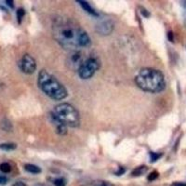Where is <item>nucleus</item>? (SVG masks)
<instances>
[{"label":"nucleus","instance_id":"f257e3e1","mask_svg":"<svg viewBox=\"0 0 186 186\" xmlns=\"http://www.w3.org/2000/svg\"><path fill=\"white\" fill-rule=\"evenodd\" d=\"M54 38L66 49L87 48L91 41L87 33L70 19L58 17L52 26Z\"/></svg>","mask_w":186,"mask_h":186},{"label":"nucleus","instance_id":"f03ea898","mask_svg":"<svg viewBox=\"0 0 186 186\" xmlns=\"http://www.w3.org/2000/svg\"><path fill=\"white\" fill-rule=\"evenodd\" d=\"M137 86L144 91L158 93L165 89L166 80L162 72L154 68H144L135 78Z\"/></svg>","mask_w":186,"mask_h":186},{"label":"nucleus","instance_id":"7ed1b4c3","mask_svg":"<svg viewBox=\"0 0 186 186\" xmlns=\"http://www.w3.org/2000/svg\"><path fill=\"white\" fill-rule=\"evenodd\" d=\"M39 88L46 96L55 101H62L68 95L67 89L51 74L45 70L40 71L37 79Z\"/></svg>","mask_w":186,"mask_h":186},{"label":"nucleus","instance_id":"20e7f679","mask_svg":"<svg viewBox=\"0 0 186 186\" xmlns=\"http://www.w3.org/2000/svg\"><path fill=\"white\" fill-rule=\"evenodd\" d=\"M51 117L59 120L67 127H77L80 125V116L77 110L69 103H61L54 107Z\"/></svg>","mask_w":186,"mask_h":186},{"label":"nucleus","instance_id":"39448f33","mask_svg":"<svg viewBox=\"0 0 186 186\" xmlns=\"http://www.w3.org/2000/svg\"><path fill=\"white\" fill-rule=\"evenodd\" d=\"M100 68L99 61L94 57H87V60L83 63V64L78 69V75L82 79H89Z\"/></svg>","mask_w":186,"mask_h":186},{"label":"nucleus","instance_id":"423d86ee","mask_svg":"<svg viewBox=\"0 0 186 186\" xmlns=\"http://www.w3.org/2000/svg\"><path fill=\"white\" fill-rule=\"evenodd\" d=\"M87 57H86V54L79 50H73L72 52H70V54L67 57V66L72 69V70H76L78 71V69L80 68V66L83 64V63L87 60Z\"/></svg>","mask_w":186,"mask_h":186},{"label":"nucleus","instance_id":"0eeeda50","mask_svg":"<svg viewBox=\"0 0 186 186\" xmlns=\"http://www.w3.org/2000/svg\"><path fill=\"white\" fill-rule=\"evenodd\" d=\"M20 68L21 70L27 75H32L34 73L36 69V63L35 60L29 54L23 55L20 62Z\"/></svg>","mask_w":186,"mask_h":186},{"label":"nucleus","instance_id":"6e6552de","mask_svg":"<svg viewBox=\"0 0 186 186\" xmlns=\"http://www.w3.org/2000/svg\"><path fill=\"white\" fill-rule=\"evenodd\" d=\"M114 27H115V24H114V22L110 19H103L102 20L101 22H99L96 26H95V29H96V32L101 34V35H108L110 34L113 30H114Z\"/></svg>","mask_w":186,"mask_h":186},{"label":"nucleus","instance_id":"1a4fd4ad","mask_svg":"<svg viewBox=\"0 0 186 186\" xmlns=\"http://www.w3.org/2000/svg\"><path fill=\"white\" fill-rule=\"evenodd\" d=\"M81 7H82V9L85 10V11H87L88 14H90V15H92V16H98V13H97V11L93 9L87 2H86V1H78L77 2Z\"/></svg>","mask_w":186,"mask_h":186},{"label":"nucleus","instance_id":"9d476101","mask_svg":"<svg viewBox=\"0 0 186 186\" xmlns=\"http://www.w3.org/2000/svg\"><path fill=\"white\" fill-rule=\"evenodd\" d=\"M51 118H52V120L54 121V123L56 125V130H57V132L60 135H65L67 133V126H65L63 123L60 122L59 120H57V119H55L53 117H51Z\"/></svg>","mask_w":186,"mask_h":186},{"label":"nucleus","instance_id":"9b49d317","mask_svg":"<svg viewBox=\"0 0 186 186\" xmlns=\"http://www.w3.org/2000/svg\"><path fill=\"white\" fill-rule=\"evenodd\" d=\"M0 127L7 132H10L12 130V124L8 118H3L0 121Z\"/></svg>","mask_w":186,"mask_h":186},{"label":"nucleus","instance_id":"f8f14e48","mask_svg":"<svg viewBox=\"0 0 186 186\" xmlns=\"http://www.w3.org/2000/svg\"><path fill=\"white\" fill-rule=\"evenodd\" d=\"M24 168L26 171H28L32 174H39L41 172V168L35 165H33V164H26L24 166Z\"/></svg>","mask_w":186,"mask_h":186},{"label":"nucleus","instance_id":"ddd939ff","mask_svg":"<svg viewBox=\"0 0 186 186\" xmlns=\"http://www.w3.org/2000/svg\"><path fill=\"white\" fill-rule=\"evenodd\" d=\"M17 148V145L13 143H5L0 144V149L4 151H13Z\"/></svg>","mask_w":186,"mask_h":186},{"label":"nucleus","instance_id":"4468645a","mask_svg":"<svg viewBox=\"0 0 186 186\" xmlns=\"http://www.w3.org/2000/svg\"><path fill=\"white\" fill-rule=\"evenodd\" d=\"M146 170H147V167H145V166H141V167H139V168H135V169L132 171L131 175H132V176H134V177H139V176H142L143 174H144V173H145V171H146Z\"/></svg>","mask_w":186,"mask_h":186},{"label":"nucleus","instance_id":"2eb2a0df","mask_svg":"<svg viewBox=\"0 0 186 186\" xmlns=\"http://www.w3.org/2000/svg\"><path fill=\"white\" fill-rule=\"evenodd\" d=\"M0 170L4 173H9L11 170V167L9 163H2L0 164Z\"/></svg>","mask_w":186,"mask_h":186},{"label":"nucleus","instance_id":"dca6fc26","mask_svg":"<svg viewBox=\"0 0 186 186\" xmlns=\"http://www.w3.org/2000/svg\"><path fill=\"white\" fill-rule=\"evenodd\" d=\"M25 15V11L23 9H19L17 10V20H18V23H21V22L22 21L23 17Z\"/></svg>","mask_w":186,"mask_h":186},{"label":"nucleus","instance_id":"f3484780","mask_svg":"<svg viewBox=\"0 0 186 186\" xmlns=\"http://www.w3.org/2000/svg\"><path fill=\"white\" fill-rule=\"evenodd\" d=\"M53 183H54L56 186H65V185H66V180H65V179H63V178H58V179L54 180Z\"/></svg>","mask_w":186,"mask_h":186},{"label":"nucleus","instance_id":"a211bd4d","mask_svg":"<svg viewBox=\"0 0 186 186\" xmlns=\"http://www.w3.org/2000/svg\"><path fill=\"white\" fill-rule=\"evenodd\" d=\"M158 176H159L158 172H157L156 170H154L153 172H151V173L148 175V180H150V181L155 180L156 179H157V178H158Z\"/></svg>","mask_w":186,"mask_h":186},{"label":"nucleus","instance_id":"6ab92c4d","mask_svg":"<svg viewBox=\"0 0 186 186\" xmlns=\"http://www.w3.org/2000/svg\"><path fill=\"white\" fill-rule=\"evenodd\" d=\"M160 157H161V155H160V154H157V153H151V155H150V161H151V162H156V161L158 160Z\"/></svg>","mask_w":186,"mask_h":186},{"label":"nucleus","instance_id":"aec40b11","mask_svg":"<svg viewBox=\"0 0 186 186\" xmlns=\"http://www.w3.org/2000/svg\"><path fill=\"white\" fill-rule=\"evenodd\" d=\"M171 186H186V183L185 182H180V181H176V182H173L171 184Z\"/></svg>","mask_w":186,"mask_h":186},{"label":"nucleus","instance_id":"412c9836","mask_svg":"<svg viewBox=\"0 0 186 186\" xmlns=\"http://www.w3.org/2000/svg\"><path fill=\"white\" fill-rule=\"evenodd\" d=\"M8 182V179L6 178V177H2V176H0V184H6Z\"/></svg>","mask_w":186,"mask_h":186},{"label":"nucleus","instance_id":"4be33fe9","mask_svg":"<svg viewBox=\"0 0 186 186\" xmlns=\"http://www.w3.org/2000/svg\"><path fill=\"white\" fill-rule=\"evenodd\" d=\"M181 5L183 7V10H184V19H185V22H186V1H182L181 2Z\"/></svg>","mask_w":186,"mask_h":186},{"label":"nucleus","instance_id":"5701e85b","mask_svg":"<svg viewBox=\"0 0 186 186\" xmlns=\"http://www.w3.org/2000/svg\"><path fill=\"white\" fill-rule=\"evenodd\" d=\"M168 40L171 41V42L174 41V40H173V34H172L171 32H169V33L168 34Z\"/></svg>","mask_w":186,"mask_h":186},{"label":"nucleus","instance_id":"b1692460","mask_svg":"<svg viewBox=\"0 0 186 186\" xmlns=\"http://www.w3.org/2000/svg\"><path fill=\"white\" fill-rule=\"evenodd\" d=\"M13 186H26L23 182H22V181H16L14 184H13Z\"/></svg>","mask_w":186,"mask_h":186},{"label":"nucleus","instance_id":"393cba45","mask_svg":"<svg viewBox=\"0 0 186 186\" xmlns=\"http://www.w3.org/2000/svg\"><path fill=\"white\" fill-rule=\"evenodd\" d=\"M119 171H120V172H116V174H117V175H121V174H122V173H124V172H125V169H124V168H120V170H119Z\"/></svg>","mask_w":186,"mask_h":186},{"label":"nucleus","instance_id":"a878e982","mask_svg":"<svg viewBox=\"0 0 186 186\" xmlns=\"http://www.w3.org/2000/svg\"><path fill=\"white\" fill-rule=\"evenodd\" d=\"M6 3H7L8 5H10V7H13V2H12V1H7Z\"/></svg>","mask_w":186,"mask_h":186}]
</instances>
